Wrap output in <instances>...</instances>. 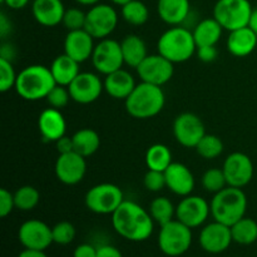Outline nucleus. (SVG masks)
<instances>
[{
    "label": "nucleus",
    "instance_id": "obj_53",
    "mask_svg": "<svg viewBox=\"0 0 257 257\" xmlns=\"http://www.w3.org/2000/svg\"><path fill=\"white\" fill-rule=\"evenodd\" d=\"M0 3H2V4H3V3H4V0H0Z\"/></svg>",
    "mask_w": 257,
    "mask_h": 257
},
{
    "label": "nucleus",
    "instance_id": "obj_18",
    "mask_svg": "<svg viewBox=\"0 0 257 257\" xmlns=\"http://www.w3.org/2000/svg\"><path fill=\"white\" fill-rule=\"evenodd\" d=\"M87 172L85 157L77 152H69L59 155L55 162V176L62 183L68 186L82 182Z\"/></svg>",
    "mask_w": 257,
    "mask_h": 257
},
{
    "label": "nucleus",
    "instance_id": "obj_23",
    "mask_svg": "<svg viewBox=\"0 0 257 257\" xmlns=\"http://www.w3.org/2000/svg\"><path fill=\"white\" fill-rule=\"evenodd\" d=\"M103 84H104V90L108 95H110L114 99L123 100L130 97V94L137 85L133 75L124 69H118L110 74L105 75Z\"/></svg>",
    "mask_w": 257,
    "mask_h": 257
},
{
    "label": "nucleus",
    "instance_id": "obj_28",
    "mask_svg": "<svg viewBox=\"0 0 257 257\" xmlns=\"http://www.w3.org/2000/svg\"><path fill=\"white\" fill-rule=\"evenodd\" d=\"M223 28L215 18H206L201 20L193 29V38L197 47L216 45L221 39Z\"/></svg>",
    "mask_w": 257,
    "mask_h": 257
},
{
    "label": "nucleus",
    "instance_id": "obj_13",
    "mask_svg": "<svg viewBox=\"0 0 257 257\" xmlns=\"http://www.w3.org/2000/svg\"><path fill=\"white\" fill-rule=\"evenodd\" d=\"M210 215L211 205L200 196H186L176 207V218L190 228L202 226Z\"/></svg>",
    "mask_w": 257,
    "mask_h": 257
},
{
    "label": "nucleus",
    "instance_id": "obj_45",
    "mask_svg": "<svg viewBox=\"0 0 257 257\" xmlns=\"http://www.w3.org/2000/svg\"><path fill=\"white\" fill-rule=\"evenodd\" d=\"M55 146H57V151L59 155H65V153H69L74 151V147H73V138L67 137V136H63L62 138L55 142Z\"/></svg>",
    "mask_w": 257,
    "mask_h": 257
},
{
    "label": "nucleus",
    "instance_id": "obj_9",
    "mask_svg": "<svg viewBox=\"0 0 257 257\" xmlns=\"http://www.w3.org/2000/svg\"><path fill=\"white\" fill-rule=\"evenodd\" d=\"M118 24V14L113 7L108 4L93 5L87 12L84 29L94 39H105L109 37Z\"/></svg>",
    "mask_w": 257,
    "mask_h": 257
},
{
    "label": "nucleus",
    "instance_id": "obj_51",
    "mask_svg": "<svg viewBox=\"0 0 257 257\" xmlns=\"http://www.w3.org/2000/svg\"><path fill=\"white\" fill-rule=\"evenodd\" d=\"M77 3L82 5H89V7H93V5H97L99 4L100 0H75Z\"/></svg>",
    "mask_w": 257,
    "mask_h": 257
},
{
    "label": "nucleus",
    "instance_id": "obj_15",
    "mask_svg": "<svg viewBox=\"0 0 257 257\" xmlns=\"http://www.w3.org/2000/svg\"><path fill=\"white\" fill-rule=\"evenodd\" d=\"M18 238L24 248L45 251L53 242L52 227L40 220H28L18 231Z\"/></svg>",
    "mask_w": 257,
    "mask_h": 257
},
{
    "label": "nucleus",
    "instance_id": "obj_29",
    "mask_svg": "<svg viewBox=\"0 0 257 257\" xmlns=\"http://www.w3.org/2000/svg\"><path fill=\"white\" fill-rule=\"evenodd\" d=\"M72 138L74 152L79 153L85 158L94 155L100 147L99 135L90 128H83V130L77 131L72 136Z\"/></svg>",
    "mask_w": 257,
    "mask_h": 257
},
{
    "label": "nucleus",
    "instance_id": "obj_32",
    "mask_svg": "<svg viewBox=\"0 0 257 257\" xmlns=\"http://www.w3.org/2000/svg\"><path fill=\"white\" fill-rule=\"evenodd\" d=\"M150 213L153 221L160 226L171 222L176 216V207L167 197H156L150 205Z\"/></svg>",
    "mask_w": 257,
    "mask_h": 257
},
{
    "label": "nucleus",
    "instance_id": "obj_14",
    "mask_svg": "<svg viewBox=\"0 0 257 257\" xmlns=\"http://www.w3.org/2000/svg\"><path fill=\"white\" fill-rule=\"evenodd\" d=\"M223 173L227 185L231 187L242 188L251 182L253 177V163L247 155L233 152L223 162Z\"/></svg>",
    "mask_w": 257,
    "mask_h": 257
},
{
    "label": "nucleus",
    "instance_id": "obj_36",
    "mask_svg": "<svg viewBox=\"0 0 257 257\" xmlns=\"http://www.w3.org/2000/svg\"><path fill=\"white\" fill-rule=\"evenodd\" d=\"M202 186L207 192L216 195L227 187V181L222 168H210L202 176Z\"/></svg>",
    "mask_w": 257,
    "mask_h": 257
},
{
    "label": "nucleus",
    "instance_id": "obj_43",
    "mask_svg": "<svg viewBox=\"0 0 257 257\" xmlns=\"http://www.w3.org/2000/svg\"><path fill=\"white\" fill-rule=\"evenodd\" d=\"M196 54H197L198 59L203 63H211L215 62L216 58H217V49H216V45H206V47H197L196 50Z\"/></svg>",
    "mask_w": 257,
    "mask_h": 257
},
{
    "label": "nucleus",
    "instance_id": "obj_21",
    "mask_svg": "<svg viewBox=\"0 0 257 257\" xmlns=\"http://www.w3.org/2000/svg\"><path fill=\"white\" fill-rule=\"evenodd\" d=\"M38 128L44 140L49 142H57L59 138L65 136L67 122L60 109L50 107L40 113L39 119H38Z\"/></svg>",
    "mask_w": 257,
    "mask_h": 257
},
{
    "label": "nucleus",
    "instance_id": "obj_19",
    "mask_svg": "<svg viewBox=\"0 0 257 257\" xmlns=\"http://www.w3.org/2000/svg\"><path fill=\"white\" fill-rule=\"evenodd\" d=\"M166 186L175 195L186 197L195 188V177L190 168L183 163L172 162L165 171Z\"/></svg>",
    "mask_w": 257,
    "mask_h": 257
},
{
    "label": "nucleus",
    "instance_id": "obj_37",
    "mask_svg": "<svg viewBox=\"0 0 257 257\" xmlns=\"http://www.w3.org/2000/svg\"><path fill=\"white\" fill-rule=\"evenodd\" d=\"M53 233V242L57 245L67 246L72 243L75 238V227L73 223L68 222V221H62L58 222L52 227Z\"/></svg>",
    "mask_w": 257,
    "mask_h": 257
},
{
    "label": "nucleus",
    "instance_id": "obj_42",
    "mask_svg": "<svg viewBox=\"0 0 257 257\" xmlns=\"http://www.w3.org/2000/svg\"><path fill=\"white\" fill-rule=\"evenodd\" d=\"M15 208L14 193L8 191L7 188L0 190V217L5 218L13 212Z\"/></svg>",
    "mask_w": 257,
    "mask_h": 257
},
{
    "label": "nucleus",
    "instance_id": "obj_52",
    "mask_svg": "<svg viewBox=\"0 0 257 257\" xmlns=\"http://www.w3.org/2000/svg\"><path fill=\"white\" fill-rule=\"evenodd\" d=\"M110 2L114 3V4H117V5H119V7H122V5L127 4V3L131 2V0H110Z\"/></svg>",
    "mask_w": 257,
    "mask_h": 257
},
{
    "label": "nucleus",
    "instance_id": "obj_49",
    "mask_svg": "<svg viewBox=\"0 0 257 257\" xmlns=\"http://www.w3.org/2000/svg\"><path fill=\"white\" fill-rule=\"evenodd\" d=\"M18 257H48L45 251L39 250H29V248H24L22 252L18 255Z\"/></svg>",
    "mask_w": 257,
    "mask_h": 257
},
{
    "label": "nucleus",
    "instance_id": "obj_31",
    "mask_svg": "<svg viewBox=\"0 0 257 257\" xmlns=\"http://www.w3.org/2000/svg\"><path fill=\"white\" fill-rule=\"evenodd\" d=\"M172 162V152H171V150L167 146L161 145V143L151 146L147 150V153H146V165H147L148 170L165 172Z\"/></svg>",
    "mask_w": 257,
    "mask_h": 257
},
{
    "label": "nucleus",
    "instance_id": "obj_1",
    "mask_svg": "<svg viewBox=\"0 0 257 257\" xmlns=\"http://www.w3.org/2000/svg\"><path fill=\"white\" fill-rule=\"evenodd\" d=\"M112 225L120 237L132 242H142L153 233L155 221L150 211L133 201L124 200L112 213Z\"/></svg>",
    "mask_w": 257,
    "mask_h": 257
},
{
    "label": "nucleus",
    "instance_id": "obj_47",
    "mask_svg": "<svg viewBox=\"0 0 257 257\" xmlns=\"http://www.w3.org/2000/svg\"><path fill=\"white\" fill-rule=\"evenodd\" d=\"M10 32H12V23L9 22L7 15L2 13L0 14V37H2V39H5Z\"/></svg>",
    "mask_w": 257,
    "mask_h": 257
},
{
    "label": "nucleus",
    "instance_id": "obj_38",
    "mask_svg": "<svg viewBox=\"0 0 257 257\" xmlns=\"http://www.w3.org/2000/svg\"><path fill=\"white\" fill-rule=\"evenodd\" d=\"M18 74L15 73L12 62L8 58H0V90L3 93L15 88Z\"/></svg>",
    "mask_w": 257,
    "mask_h": 257
},
{
    "label": "nucleus",
    "instance_id": "obj_16",
    "mask_svg": "<svg viewBox=\"0 0 257 257\" xmlns=\"http://www.w3.org/2000/svg\"><path fill=\"white\" fill-rule=\"evenodd\" d=\"M68 89L74 102L79 104H89L100 97L104 89V84L94 73L80 72L77 78L68 85Z\"/></svg>",
    "mask_w": 257,
    "mask_h": 257
},
{
    "label": "nucleus",
    "instance_id": "obj_46",
    "mask_svg": "<svg viewBox=\"0 0 257 257\" xmlns=\"http://www.w3.org/2000/svg\"><path fill=\"white\" fill-rule=\"evenodd\" d=\"M97 257H123V255L114 246L103 245L97 248Z\"/></svg>",
    "mask_w": 257,
    "mask_h": 257
},
{
    "label": "nucleus",
    "instance_id": "obj_2",
    "mask_svg": "<svg viewBox=\"0 0 257 257\" xmlns=\"http://www.w3.org/2000/svg\"><path fill=\"white\" fill-rule=\"evenodd\" d=\"M166 103L162 87L141 82L124 100L125 110L136 119H148L161 113Z\"/></svg>",
    "mask_w": 257,
    "mask_h": 257
},
{
    "label": "nucleus",
    "instance_id": "obj_40",
    "mask_svg": "<svg viewBox=\"0 0 257 257\" xmlns=\"http://www.w3.org/2000/svg\"><path fill=\"white\" fill-rule=\"evenodd\" d=\"M47 102L48 104L52 108H55V109H62V108L67 107V104L69 103V100L72 99L70 97V93L68 87H64V85L57 84L52 90L49 92V94L47 95Z\"/></svg>",
    "mask_w": 257,
    "mask_h": 257
},
{
    "label": "nucleus",
    "instance_id": "obj_5",
    "mask_svg": "<svg viewBox=\"0 0 257 257\" xmlns=\"http://www.w3.org/2000/svg\"><path fill=\"white\" fill-rule=\"evenodd\" d=\"M210 205L213 220L231 227L233 223L245 217L247 197L241 188L227 186L213 196Z\"/></svg>",
    "mask_w": 257,
    "mask_h": 257
},
{
    "label": "nucleus",
    "instance_id": "obj_34",
    "mask_svg": "<svg viewBox=\"0 0 257 257\" xmlns=\"http://www.w3.org/2000/svg\"><path fill=\"white\" fill-rule=\"evenodd\" d=\"M15 208L20 211H32L40 201V193L33 186H23L14 193Z\"/></svg>",
    "mask_w": 257,
    "mask_h": 257
},
{
    "label": "nucleus",
    "instance_id": "obj_27",
    "mask_svg": "<svg viewBox=\"0 0 257 257\" xmlns=\"http://www.w3.org/2000/svg\"><path fill=\"white\" fill-rule=\"evenodd\" d=\"M120 48H122L124 64H127L128 67L135 68V69L148 57L147 45H146V42L140 35H125L122 42H120Z\"/></svg>",
    "mask_w": 257,
    "mask_h": 257
},
{
    "label": "nucleus",
    "instance_id": "obj_26",
    "mask_svg": "<svg viewBox=\"0 0 257 257\" xmlns=\"http://www.w3.org/2000/svg\"><path fill=\"white\" fill-rule=\"evenodd\" d=\"M79 64L80 63H78L77 60L70 58L65 53L58 55L49 67L50 72H52L53 77H54L55 83L59 85L68 87L80 73Z\"/></svg>",
    "mask_w": 257,
    "mask_h": 257
},
{
    "label": "nucleus",
    "instance_id": "obj_48",
    "mask_svg": "<svg viewBox=\"0 0 257 257\" xmlns=\"http://www.w3.org/2000/svg\"><path fill=\"white\" fill-rule=\"evenodd\" d=\"M29 2L30 0H4L3 4H5L8 8H10L13 10H19L27 7L29 4Z\"/></svg>",
    "mask_w": 257,
    "mask_h": 257
},
{
    "label": "nucleus",
    "instance_id": "obj_50",
    "mask_svg": "<svg viewBox=\"0 0 257 257\" xmlns=\"http://www.w3.org/2000/svg\"><path fill=\"white\" fill-rule=\"evenodd\" d=\"M247 27L250 28V29L257 35V8L256 9H253L252 13H251L250 22H248Z\"/></svg>",
    "mask_w": 257,
    "mask_h": 257
},
{
    "label": "nucleus",
    "instance_id": "obj_22",
    "mask_svg": "<svg viewBox=\"0 0 257 257\" xmlns=\"http://www.w3.org/2000/svg\"><path fill=\"white\" fill-rule=\"evenodd\" d=\"M32 12L40 25L52 28L63 22L65 8L62 0H34Z\"/></svg>",
    "mask_w": 257,
    "mask_h": 257
},
{
    "label": "nucleus",
    "instance_id": "obj_11",
    "mask_svg": "<svg viewBox=\"0 0 257 257\" xmlns=\"http://www.w3.org/2000/svg\"><path fill=\"white\" fill-rule=\"evenodd\" d=\"M138 77L142 82L162 87L170 82L175 73L173 63L161 54H152L146 58L137 68Z\"/></svg>",
    "mask_w": 257,
    "mask_h": 257
},
{
    "label": "nucleus",
    "instance_id": "obj_3",
    "mask_svg": "<svg viewBox=\"0 0 257 257\" xmlns=\"http://www.w3.org/2000/svg\"><path fill=\"white\" fill-rule=\"evenodd\" d=\"M57 85L50 68L34 64L25 67L18 74L15 90L25 100L35 102L47 98L50 90Z\"/></svg>",
    "mask_w": 257,
    "mask_h": 257
},
{
    "label": "nucleus",
    "instance_id": "obj_12",
    "mask_svg": "<svg viewBox=\"0 0 257 257\" xmlns=\"http://www.w3.org/2000/svg\"><path fill=\"white\" fill-rule=\"evenodd\" d=\"M173 135L181 146L195 148L206 135L205 124L195 113H181L173 122Z\"/></svg>",
    "mask_w": 257,
    "mask_h": 257
},
{
    "label": "nucleus",
    "instance_id": "obj_33",
    "mask_svg": "<svg viewBox=\"0 0 257 257\" xmlns=\"http://www.w3.org/2000/svg\"><path fill=\"white\" fill-rule=\"evenodd\" d=\"M122 17L128 24L140 27L147 23L150 18V10L147 5L141 0H131L122 5Z\"/></svg>",
    "mask_w": 257,
    "mask_h": 257
},
{
    "label": "nucleus",
    "instance_id": "obj_30",
    "mask_svg": "<svg viewBox=\"0 0 257 257\" xmlns=\"http://www.w3.org/2000/svg\"><path fill=\"white\" fill-rule=\"evenodd\" d=\"M231 235L233 242L248 246L257 241V222L252 218L242 217L231 226Z\"/></svg>",
    "mask_w": 257,
    "mask_h": 257
},
{
    "label": "nucleus",
    "instance_id": "obj_4",
    "mask_svg": "<svg viewBox=\"0 0 257 257\" xmlns=\"http://www.w3.org/2000/svg\"><path fill=\"white\" fill-rule=\"evenodd\" d=\"M157 49L158 54L163 55L166 59L176 64L191 59L197 50V45L191 30L176 25L161 35L157 43Z\"/></svg>",
    "mask_w": 257,
    "mask_h": 257
},
{
    "label": "nucleus",
    "instance_id": "obj_25",
    "mask_svg": "<svg viewBox=\"0 0 257 257\" xmlns=\"http://www.w3.org/2000/svg\"><path fill=\"white\" fill-rule=\"evenodd\" d=\"M190 0H158L157 13L161 19L172 27L181 25L190 15Z\"/></svg>",
    "mask_w": 257,
    "mask_h": 257
},
{
    "label": "nucleus",
    "instance_id": "obj_39",
    "mask_svg": "<svg viewBox=\"0 0 257 257\" xmlns=\"http://www.w3.org/2000/svg\"><path fill=\"white\" fill-rule=\"evenodd\" d=\"M85 19H87V13L78 8H70L65 9L62 24L67 28L68 32H73V30L84 29Z\"/></svg>",
    "mask_w": 257,
    "mask_h": 257
},
{
    "label": "nucleus",
    "instance_id": "obj_35",
    "mask_svg": "<svg viewBox=\"0 0 257 257\" xmlns=\"http://www.w3.org/2000/svg\"><path fill=\"white\" fill-rule=\"evenodd\" d=\"M195 150L205 160H215L223 152V143L217 136L206 133L202 140L196 146Z\"/></svg>",
    "mask_w": 257,
    "mask_h": 257
},
{
    "label": "nucleus",
    "instance_id": "obj_6",
    "mask_svg": "<svg viewBox=\"0 0 257 257\" xmlns=\"http://www.w3.org/2000/svg\"><path fill=\"white\" fill-rule=\"evenodd\" d=\"M192 245V228L181 221L172 220L161 226L158 233V247L166 256H182L190 250Z\"/></svg>",
    "mask_w": 257,
    "mask_h": 257
},
{
    "label": "nucleus",
    "instance_id": "obj_7",
    "mask_svg": "<svg viewBox=\"0 0 257 257\" xmlns=\"http://www.w3.org/2000/svg\"><path fill=\"white\" fill-rule=\"evenodd\" d=\"M252 10L248 0H217L213 8V18L223 29L232 32L247 27Z\"/></svg>",
    "mask_w": 257,
    "mask_h": 257
},
{
    "label": "nucleus",
    "instance_id": "obj_44",
    "mask_svg": "<svg viewBox=\"0 0 257 257\" xmlns=\"http://www.w3.org/2000/svg\"><path fill=\"white\" fill-rule=\"evenodd\" d=\"M73 257H97V248L90 243H82L75 247Z\"/></svg>",
    "mask_w": 257,
    "mask_h": 257
},
{
    "label": "nucleus",
    "instance_id": "obj_10",
    "mask_svg": "<svg viewBox=\"0 0 257 257\" xmlns=\"http://www.w3.org/2000/svg\"><path fill=\"white\" fill-rule=\"evenodd\" d=\"M90 59H92L93 67L95 68V70L104 75L122 69L123 64H124L120 43L114 39H110V38L102 39L95 45Z\"/></svg>",
    "mask_w": 257,
    "mask_h": 257
},
{
    "label": "nucleus",
    "instance_id": "obj_17",
    "mask_svg": "<svg viewBox=\"0 0 257 257\" xmlns=\"http://www.w3.org/2000/svg\"><path fill=\"white\" fill-rule=\"evenodd\" d=\"M198 242L202 250L208 253L217 255L225 252L231 246V242H233L231 227L213 221L201 230Z\"/></svg>",
    "mask_w": 257,
    "mask_h": 257
},
{
    "label": "nucleus",
    "instance_id": "obj_20",
    "mask_svg": "<svg viewBox=\"0 0 257 257\" xmlns=\"http://www.w3.org/2000/svg\"><path fill=\"white\" fill-rule=\"evenodd\" d=\"M94 47V38L85 29L68 32L64 39V53L78 63L92 58Z\"/></svg>",
    "mask_w": 257,
    "mask_h": 257
},
{
    "label": "nucleus",
    "instance_id": "obj_41",
    "mask_svg": "<svg viewBox=\"0 0 257 257\" xmlns=\"http://www.w3.org/2000/svg\"><path fill=\"white\" fill-rule=\"evenodd\" d=\"M143 185H145L146 190L150 191V192H160L163 188L167 187L165 172L148 170V172L145 175V178H143Z\"/></svg>",
    "mask_w": 257,
    "mask_h": 257
},
{
    "label": "nucleus",
    "instance_id": "obj_8",
    "mask_svg": "<svg viewBox=\"0 0 257 257\" xmlns=\"http://www.w3.org/2000/svg\"><path fill=\"white\" fill-rule=\"evenodd\" d=\"M124 201L122 190L113 183H99L90 188L84 198L85 206L97 215H112Z\"/></svg>",
    "mask_w": 257,
    "mask_h": 257
},
{
    "label": "nucleus",
    "instance_id": "obj_24",
    "mask_svg": "<svg viewBox=\"0 0 257 257\" xmlns=\"http://www.w3.org/2000/svg\"><path fill=\"white\" fill-rule=\"evenodd\" d=\"M226 47L228 52L235 57H247L256 49L257 35L248 27L232 30L228 34Z\"/></svg>",
    "mask_w": 257,
    "mask_h": 257
}]
</instances>
